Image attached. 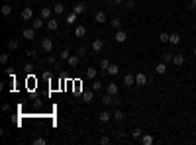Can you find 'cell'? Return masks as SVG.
Here are the masks:
<instances>
[{"mask_svg": "<svg viewBox=\"0 0 196 145\" xmlns=\"http://www.w3.org/2000/svg\"><path fill=\"white\" fill-rule=\"evenodd\" d=\"M41 49H43L45 53H51L53 51V41L49 39V37H43V39H41Z\"/></svg>", "mask_w": 196, "mask_h": 145, "instance_id": "obj_1", "label": "cell"}, {"mask_svg": "<svg viewBox=\"0 0 196 145\" xmlns=\"http://www.w3.org/2000/svg\"><path fill=\"white\" fill-rule=\"evenodd\" d=\"M135 84L137 86H145L147 84V74L145 73H137L135 74Z\"/></svg>", "mask_w": 196, "mask_h": 145, "instance_id": "obj_2", "label": "cell"}, {"mask_svg": "<svg viewBox=\"0 0 196 145\" xmlns=\"http://www.w3.org/2000/svg\"><path fill=\"white\" fill-rule=\"evenodd\" d=\"M22 20H24V22H32V20H33V10H32V8H24V10H22Z\"/></svg>", "mask_w": 196, "mask_h": 145, "instance_id": "obj_3", "label": "cell"}, {"mask_svg": "<svg viewBox=\"0 0 196 145\" xmlns=\"http://www.w3.org/2000/svg\"><path fill=\"white\" fill-rule=\"evenodd\" d=\"M114 39L118 41V43H124V41L128 39V34L124 30H116V34H114Z\"/></svg>", "mask_w": 196, "mask_h": 145, "instance_id": "obj_4", "label": "cell"}, {"mask_svg": "<svg viewBox=\"0 0 196 145\" xmlns=\"http://www.w3.org/2000/svg\"><path fill=\"white\" fill-rule=\"evenodd\" d=\"M90 49H92L94 53H100V51L104 49V41H102V39H94L92 45H90Z\"/></svg>", "mask_w": 196, "mask_h": 145, "instance_id": "obj_5", "label": "cell"}, {"mask_svg": "<svg viewBox=\"0 0 196 145\" xmlns=\"http://www.w3.org/2000/svg\"><path fill=\"white\" fill-rule=\"evenodd\" d=\"M51 14H53V10H51V8H47V6H43V8L39 10V18H43L45 22L51 18Z\"/></svg>", "mask_w": 196, "mask_h": 145, "instance_id": "obj_6", "label": "cell"}, {"mask_svg": "<svg viewBox=\"0 0 196 145\" xmlns=\"http://www.w3.org/2000/svg\"><path fill=\"white\" fill-rule=\"evenodd\" d=\"M118 90H120V86L116 84V82H108V84H106V92L112 94V96H116V94H118Z\"/></svg>", "mask_w": 196, "mask_h": 145, "instance_id": "obj_7", "label": "cell"}, {"mask_svg": "<svg viewBox=\"0 0 196 145\" xmlns=\"http://www.w3.org/2000/svg\"><path fill=\"white\" fill-rule=\"evenodd\" d=\"M112 118H114V116H112V114H110V112H108V110H104V112H100V114H98V120H100V122H102V124H108V122H110Z\"/></svg>", "mask_w": 196, "mask_h": 145, "instance_id": "obj_8", "label": "cell"}, {"mask_svg": "<svg viewBox=\"0 0 196 145\" xmlns=\"http://www.w3.org/2000/svg\"><path fill=\"white\" fill-rule=\"evenodd\" d=\"M133 84H135V74L128 73L126 77H124V86H128V88H130V86H133Z\"/></svg>", "mask_w": 196, "mask_h": 145, "instance_id": "obj_9", "label": "cell"}, {"mask_svg": "<svg viewBox=\"0 0 196 145\" xmlns=\"http://www.w3.org/2000/svg\"><path fill=\"white\" fill-rule=\"evenodd\" d=\"M57 28H59V20L57 18H49L47 20V30L49 31H57Z\"/></svg>", "mask_w": 196, "mask_h": 145, "instance_id": "obj_10", "label": "cell"}, {"mask_svg": "<svg viewBox=\"0 0 196 145\" xmlns=\"http://www.w3.org/2000/svg\"><path fill=\"white\" fill-rule=\"evenodd\" d=\"M22 35H24V37H26V39H28V41H32V39H33V37H35V28H26V30H24V31H22Z\"/></svg>", "mask_w": 196, "mask_h": 145, "instance_id": "obj_11", "label": "cell"}, {"mask_svg": "<svg viewBox=\"0 0 196 145\" xmlns=\"http://www.w3.org/2000/svg\"><path fill=\"white\" fill-rule=\"evenodd\" d=\"M173 63L177 65V67H182V65H184V55H182V53H174Z\"/></svg>", "mask_w": 196, "mask_h": 145, "instance_id": "obj_12", "label": "cell"}, {"mask_svg": "<svg viewBox=\"0 0 196 145\" xmlns=\"http://www.w3.org/2000/svg\"><path fill=\"white\" fill-rule=\"evenodd\" d=\"M86 35V28L85 26H77L75 28V37H77V39H81V37H85Z\"/></svg>", "mask_w": 196, "mask_h": 145, "instance_id": "obj_13", "label": "cell"}, {"mask_svg": "<svg viewBox=\"0 0 196 145\" xmlns=\"http://www.w3.org/2000/svg\"><path fill=\"white\" fill-rule=\"evenodd\" d=\"M67 63H69V67H77V65L81 63V57L78 55H71L69 59H67Z\"/></svg>", "mask_w": 196, "mask_h": 145, "instance_id": "obj_14", "label": "cell"}, {"mask_svg": "<svg viewBox=\"0 0 196 145\" xmlns=\"http://www.w3.org/2000/svg\"><path fill=\"white\" fill-rule=\"evenodd\" d=\"M94 100V90H86L82 92V102H92Z\"/></svg>", "mask_w": 196, "mask_h": 145, "instance_id": "obj_15", "label": "cell"}, {"mask_svg": "<svg viewBox=\"0 0 196 145\" xmlns=\"http://www.w3.org/2000/svg\"><path fill=\"white\" fill-rule=\"evenodd\" d=\"M94 20H96L98 24H106V12H96V14H94Z\"/></svg>", "mask_w": 196, "mask_h": 145, "instance_id": "obj_16", "label": "cell"}, {"mask_svg": "<svg viewBox=\"0 0 196 145\" xmlns=\"http://www.w3.org/2000/svg\"><path fill=\"white\" fill-rule=\"evenodd\" d=\"M12 14V4L10 2H4L2 4V16H10Z\"/></svg>", "mask_w": 196, "mask_h": 145, "instance_id": "obj_17", "label": "cell"}, {"mask_svg": "<svg viewBox=\"0 0 196 145\" xmlns=\"http://www.w3.org/2000/svg\"><path fill=\"white\" fill-rule=\"evenodd\" d=\"M173 57H174L173 53H169V51H167V53H163V55H161V61L169 65V63H173Z\"/></svg>", "mask_w": 196, "mask_h": 145, "instance_id": "obj_18", "label": "cell"}, {"mask_svg": "<svg viewBox=\"0 0 196 145\" xmlns=\"http://www.w3.org/2000/svg\"><path fill=\"white\" fill-rule=\"evenodd\" d=\"M112 116H114V120H116V122H124V120H126V114H124L122 110H116Z\"/></svg>", "mask_w": 196, "mask_h": 145, "instance_id": "obj_19", "label": "cell"}, {"mask_svg": "<svg viewBox=\"0 0 196 145\" xmlns=\"http://www.w3.org/2000/svg\"><path fill=\"white\" fill-rule=\"evenodd\" d=\"M73 12H77V14L81 16V14H85V12H86V6H85V4H82V2H78L77 6L73 8Z\"/></svg>", "mask_w": 196, "mask_h": 145, "instance_id": "obj_20", "label": "cell"}, {"mask_svg": "<svg viewBox=\"0 0 196 145\" xmlns=\"http://www.w3.org/2000/svg\"><path fill=\"white\" fill-rule=\"evenodd\" d=\"M100 102H102L104 106H108V104H112V102H114V96L106 92V94H104V96H102V100H100Z\"/></svg>", "mask_w": 196, "mask_h": 145, "instance_id": "obj_21", "label": "cell"}, {"mask_svg": "<svg viewBox=\"0 0 196 145\" xmlns=\"http://www.w3.org/2000/svg\"><path fill=\"white\" fill-rule=\"evenodd\" d=\"M86 77H88L90 81H94V78L98 77V71H96V69H92V67H88V69H86Z\"/></svg>", "mask_w": 196, "mask_h": 145, "instance_id": "obj_22", "label": "cell"}, {"mask_svg": "<svg viewBox=\"0 0 196 145\" xmlns=\"http://www.w3.org/2000/svg\"><path fill=\"white\" fill-rule=\"evenodd\" d=\"M118 73H120V67H118V65H116V63H112L110 67H108V74H112V77H116V74H118Z\"/></svg>", "mask_w": 196, "mask_h": 145, "instance_id": "obj_23", "label": "cell"}, {"mask_svg": "<svg viewBox=\"0 0 196 145\" xmlns=\"http://www.w3.org/2000/svg\"><path fill=\"white\" fill-rule=\"evenodd\" d=\"M110 26L114 28V30H122V20H120V18H114V20H110Z\"/></svg>", "mask_w": 196, "mask_h": 145, "instance_id": "obj_24", "label": "cell"}, {"mask_svg": "<svg viewBox=\"0 0 196 145\" xmlns=\"http://www.w3.org/2000/svg\"><path fill=\"white\" fill-rule=\"evenodd\" d=\"M43 22H45L43 18H35V20H32V28H35V30H39V28L43 26Z\"/></svg>", "mask_w": 196, "mask_h": 145, "instance_id": "obj_25", "label": "cell"}, {"mask_svg": "<svg viewBox=\"0 0 196 145\" xmlns=\"http://www.w3.org/2000/svg\"><path fill=\"white\" fill-rule=\"evenodd\" d=\"M110 65H112V63H110L108 59H102V61H100V69H102V73H104V74L108 73V67H110Z\"/></svg>", "mask_w": 196, "mask_h": 145, "instance_id": "obj_26", "label": "cell"}, {"mask_svg": "<svg viewBox=\"0 0 196 145\" xmlns=\"http://www.w3.org/2000/svg\"><path fill=\"white\" fill-rule=\"evenodd\" d=\"M169 43H171V45H178V43H181V35H178V34H171Z\"/></svg>", "mask_w": 196, "mask_h": 145, "instance_id": "obj_27", "label": "cell"}, {"mask_svg": "<svg viewBox=\"0 0 196 145\" xmlns=\"http://www.w3.org/2000/svg\"><path fill=\"white\" fill-rule=\"evenodd\" d=\"M141 143H143V145H151L153 143V135H149V133L141 135Z\"/></svg>", "mask_w": 196, "mask_h": 145, "instance_id": "obj_28", "label": "cell"}, {"mask_svg": "<svg viewBox=\"0 0 196 145\" xmlns=\"http://www.w3.org/2000/svg\"><path fill=\"white\" fill-rule=\"evenodd\" d=\"M102 88H104V84H102L100 81H96V78H94V81H92V90H94V92H100Z\"/></svg>", "mask_w": 196, "mask_h": 145, "instance_id": "obj_29", "label": "cell"}, {"mask_svg": "<svg viewBox=\"0 0 196 145\" xmlns=\"http://www.w3.org/2000/svg\"><path fill=\"white\" fill-rule=\"evenodd\" d=\"M77 16H78L77 12H71V14L67 16V24H69V26H73V24L77 22Z\"/></svg>", "mask_w": 196, "mask_h": 145, "instance_id": "obj_30", "label": "cell"}, {"mask_svg": "<svg viewBox=\"0 0 196 145\" xmlns=\"http://www.w3.org/2000/svg\"><path fill=\"white\" fill-rule=\"evenodd\" d=\"M63 12H65V6H63V4H55V6H53V14L61 16Z\"/></svg>", "mask_w": 196, "mask_h": 145, "instance_id": "obj_31", "label": "cell"}, {"mask_svg": "<svg viewBox=\"0 0 196 145\" xmlns=\"http://www.w3.org/2000/svg\"><path fill=\"white\" fill-rule=\"evenodd\" d=\"M18 39H10L8 41V51H16V49H18Z\"/></svg>", "mask_w": 196, "mask_h": 145, "instance_id": "obj_32", "label": "cell"}, {"mask_svg": "<svg viewBox=\"0 0 196 145\" xmlns=\"http://www.w3.org/2000/svg\"><path fill=\"white\" fill-rule=\"evenodd\" d=\"M155 71L159 73V74H165V73H167V63H163V61H161V63L155 67Z\"/></svg>", "mask_w": 196, "mask_h": 145, "instance_id": "obj_33", "label": "cell"}, {"mask_svg": "<svg viewBox=\"0 0 196 145\" xmlns=\"http://www.w3.org/2000/svg\"><path fill=\"white\" fill-rule=\"evenodd\" d=\"M141 135H143V131H141L139 127H135V130L131 131V137H133V139H141Z\"/></svg>", "mask_w": 196, "mask_h": 145, "instance_id": "obj_34", "label": "cell"}, {"mask_svg": "<svg viewBox=\"0 0 196 145\" xmlns=\"http://www.w3.org/2000/svg\"><path fill=\"white\" fill-rule=\"evenodd\" d=\"M169 39H171V34H167V31L159 35V41H163V43H169Z\"/></svg>", "mask_w": 196, "mask_h": 145, "instance_id": "obj_35", "label": "cell"}, {"mask_svg": "<svg viewBox=\"0 0 196 145\" xmlns=\"http://www.w3.org/2000/svg\"><path fill=\"white\" fill-rule=\"evenodd\" d=\"M8 59H10V53H2V55H0V63H2V65H6L8 63Z\"/></svg>", "mask_w": 196, "mask_h": 145, "instance_id": "obj_36", "label": "cell"}, {"mask_svg": "<svg viewBox=\"0 0 196 145\" xmlns=\"http://www.w3.org/2000/svg\"><path fill=\"white\" fill-rule=\"evenodd\" d=\"M59 57H61V59H65V61H67V59H69V57H71V51H69V49H63V51L59 53Z\"/></svg>", "mask_w": 196, "mask_h": 145, "instance_id": "obj_37", "label": "cell"}, {"mask_svg": "<svg viewBox=\"0 0 196 145\" xmlns=\"http://www.w3.org/2000/svg\"><path fill=\"white\" fill-rule=\"evenodd\" d=\"M32 143H33V145H45L47 141H45V137H35V139H33Z\"/></svg>", "mask_w": 196, "mask_h": 145, "instance_id": "obj_38", "label": "cell"}, {"mask_svg": "<svg viewBox=\"0 0 196 145\" xmlns=\"http://www.w3.org/2000/svg\"><path fill=\"white\" fill-rule=\"evenodd\" d=\"M77 55H78V57H81V59H82V57L86 55V47H78V49H77Z\"/></svg>", "mask_w": 196, "mask_h": 145, "instance_id": "obj_39", "label": "cell"}, {"mask_svg": "<svg viewBox=\"0 0 196 145\" xmlns=\"http://www.w3.org/2000/svg\"><path fill=\"white\" fill-rule=\"evenodd\" d=\"M124 4H126V8H128V10H131V8L135 6V2H133V0H126Z\"/></svg>", "mask_w": 196, "mask_h": 145, "instance_id": "obj_40", "label": "cell"}, {"mask_svg": "<svg viewBox=\"0 0 196 145\" xmlns=\"http://www.w3.org/2000/svg\"><path fill=\"white\" fill-rule=\"evenodd\" d=\"M33 69H35V65H33V63H28L26 65V71L28 73H33Z\"/></svg>", "mask_w": 196, "mask_h": 145, "instance_id": "obj_41", "label": "cell"}, {"mask_svg": "<svg viewBox=\"0 0 196 145\" xmlns=\"http://www.w3.org/2000/svg\"><path fill=\"white\" fill-rule=\"evenodd\" d=\"M28 57H32V59H35V57H37L35 49H30V51H28Z\"/></svg>", "mask_w": 196, "mask_h": 145, "instance_id": "obj_42", "label": "cell"}, {"mask_svg": "<svg viewBox=\"0 0 196 145\" xmlns=\"http://www.w3.org/2000/svg\"><path fill=\"white\" fill-rule=\"evenodd\" d=\"M47 65H55V55H49L47 57Z\"/></svg>", "mask_w": 196, "mask_h": 145, "instance_id": "obj_43", "label": "cell"}, {"mask_svg": "<svg viewBox=\"0 0 196 145\" xmlns=\"http://www.w3.org/2000/svg\"><path fill=\"white\" fill-rule=\"evenodd\" d=\"M100 143H102V145H106V143H110V137H106V135H104V137H100Z\"/></svg>", "mask_w": 196, "mask_h": 145, "instance_id": "obj_44", "label": "cell"}, {"mask_svg": "<svg viewBox=\"0 0 196 145\" xmlns=\"http://www.w3.org/2000/svg\"><path fill=\"white\" fill-rule=\"evenodd\" d=\"M112 2H114V4H124L126 0H112Z\"/></svg>", "mask_w": 196, "mask_h": 145, "instance_id": "obj_45", "label": "cell"}, {"mask_svg": "<svg viewBox=\"0 0 196 145\" xmlns=\"http://www.w3.org/2000/svg\"><path fill=\"white\" fill-rule=\"evenodd\" d=\"M192 53H194V57H196V47H194V51H192Z\"/></svg>", "mask_w": 196, "mask_h": 145, "instance_id": "obj_46", "label": "cell"}, {"mask_svg": "<svg viewBox=\"0 0 196 145\" xmlns=\"http://www.w3.org/2000/svg\"><path fill=\"white\" fill-rule=\"evenodd\" d=\"M4 2H12V0H4Z\"/></svg>", "mask_w": 196, "mask_h": 145, "instance_id": "obj_47", "label": "cell"}, {"mask_svg": "<svg viewBox=\"0 0 196 145\" xmlns=\"http://www.w3.org/2000/svg\"><path fill=\"white\" fill-rule=\"evenodd\" d=\"M192 2H194V4H196V0H192Z\"/></svg>", "mask_w": 196, "mask_h": 145, "instance_id": "obj_48", "label": "cell"}]
</instances>
